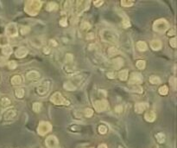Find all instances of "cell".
<instances>
[{
    "instance_id": "obj_41",
    "label": "cell",
    "mask_w": 177,
    "mask_h": 148,
    "mask_svg": "<svg viewBox=\"0 0 177 148\" xmlns=\"http://www.w3.org/2000/svg\"><path fill=\"white\" fill-rule=\"evenodd\" d=\"M30 28L29 26H22L20 28V33L23 34V35H26L28 33H30Z\"/></svg>"
},
{
    "instance_id": "obj_44",
    "label": "cell",
    "mask_w": 177,
    "mask_h": 148,
    "mask_svg": "<svg viewBox=\"0 0 177 148\" xmlns=\"http://www.w3.org/2000/svg\"><path fill=\"white\" fill-rule=\"evenodd\" d=\"M123 26L124 28H128V27L131 26V23H130V21H129V19L127 17L123 20Z\"/></svg>"
},
{
    "instance_id": "obj_32",
    "label": "cell",
    "mask_w": 177,
    "mask_h": 148,
    "mask_svg": "<svg viewBox=\"0 0 177 148\" xmlns=\"http://www.w3.org/2000/svg\"><path fill=\"white\" fill-rule=\"evenodd\" d=\"M42 107H43V105H42V103H40V102H35V103H33V105H32V109L36 113L41 112Z\"/></svg>"
},
{
    "instance_id": "obj_43",
    "label": "cell",
    "mask_w": 177,
    "mask_h": 148,
    "mask_svg": "<svg viewBox=\"0 0 177 148\" xmlns=\"http://www.w3.org/2000/svg\"><path fill=\"white\" fill-rule=\"evenodd\" d=\"M59 24L62 27H66L68 25V19L67 17H62L59 22Z\"/></svg>"
},
{
    "instance_id": "obj_5",
    "label": "cell",
    "mask_w": 177,
    "mask_h": 148,
    "mask_svg": "<svg viewBox=\"0 0 177 148\" xmlns=\"http://www.w3.org/2000/svg\"><path fill=\"white\" fill-rule=\"evenodd\" d=\"M50 85H51V82L48 81V80H43L42 81L39 85L36 87V94L38 95H41V96H44L46 95L49 89H50Z\"/></svg>"
},
{
    "instance_id": "obj_27",
    "label": "cell",
    "mask_w": 177,
    "mask_h": 148,
    "mask_svg": "<svg viewBox=\"0 0 177 148\" xmlns=\"http://www.w3.org/2000/svg\"><path fill=\"white\" fill-rule=\"evenodd\" d=\"M149 81L153 85H158L159 83H161V79L158 76H156V75H151V76H149Z\"/></svg>"
},
{
    "instance_id": "obj_3",
    "label": "cell",
    "mask_w": 177,
    "mask_h": 148,
    "mask_svg": "<svg viewBox=\"0 0 177 148\" xmlns=\"http://www.w3.org/2000/svg\"><path fill=\"white\" fill-rule=\"evenodd\" d=\"M50 101L52 103L58 106H68L70 104V102L67 100L60 92H55L53 94V95L50 97Z\"/></svg>"
},
{
    "instance_id": "obj_33",
    "label": "cell",
    "mask_w": 177,
    "mask_h": 148,
    "mask_svg": "<svg viewBox=\"0 0 177 148\" xmlns=\"http://www.w3.org/2000/svg\"><path fill=\"white\" fill-rule=\"evenodd\" d=\"M91 29V24L87 22H83L80 25V30L84 32H87Z\"/></svg>"
},
{
    "instance_id": "obj_30",
    "label": "cell",
    "mask_w": 177,
    "mask_h": 148,
    "mask_svg": "<svg viewBox=\"0 0 177 148\" xmlns=\"http://www.w3.org/2000/svg\"><path fill=\"white\" fill-rule=\"evenodd\" d=\"M7 45H9V38L4 35L0 36V47L3 48Z\"/></svg>"
},
{
    "instance_id": "obj_25",
    "label": "cell",
    "mask_w": 177,
    "mask_h": 148,
    "mask_svg": "<svg viewBox=\"0 0 177 148\" xmlns=\"http://www.w3.org/2000/svg\"><path fill=\"white\" fill-rule=\"evenodd\" d=\"M25 95V90L22 88H19V89H15V96L17 99H22L23 98Z\"/></svg>"
},
{
    "instance_id": "obj_22",
    "label": "cell",
    "mask_w": 177,
    "mask_h": 148,
    "mask_svg": "<svg viewBox=\"0 0 177 148\" xmlns=\"http://www.w3.org/2000/svg\"><path fill=\"white\" fill-rule=\"evenodd\" d=\"M136 48L139 51L141 52H144V51H146L148 49L147 44L144 42V41H138L136 43Z\"/></svg>"
},
{
    "instance_id": "obj_35",
    "label": "cell",
    "mask_w": 177,
    "mask_h": 148,
    "mask_svg": "<svg viewBox=\"0 0 177 148\" xmlns=\"http://www.w3.org/2000/svg\"><path fill=\"white\" fill-rule=\"evenodd\" d=\"M130 90L134 92V93H137V94L143 93V88L140 87L139 85H132V87L130 89Z\"/></svg>"
},
{
    "instance_id": "obj_24",
    "label": "cell",
    "mask_w": 177,
    "mask_h": 148,
    "mask_svg": "<svg viewBox=\"0 0 177 148\" xmlns=\"http://www.w3.org/2000/svg\"><path fill=\"white\" fill-rule=\"evenodd\" d=\"M57 8H58V5H57L56 3L49 2L46 6V11H55L57 10Z\"/></svg>"
},
{
    "instance_id": "obj_9",
    "label": "cell",
    "mask_w": 177,
    "mask_h": 148,
    "mask_svg": "<svg viewBox=\"0 0 177 148\" xmlns=\"http://www.w3.org/2000/svg\"><path fill=\"white\" fill-rule=\"evenodd\" d=\"M144 82V77L140 73L133 72L130 75L129 78V84L131 85H139Z\"/></svg>"
},
{
    "instance_id": "obj_11",
    "label": "cell",
    "mask_w": 177,
    "mask_h": 148,
    "mask_svg": "<svg viewBox=\"0 0 177 148\" xmlns=\"http://www.w3.org/2000/svg\"><path fill=\"white\" fill-rule=\"evenodd\" d=\"M76 5H75V9H74V12L77 15L81 14L83 11H85L86 10L88 9L89 2H85V1H78L76 2Z\"/></svg>"
},
{
    "instance_id": "obj_49",
    "label": "cell",
    "mask_w": 177,
    "mask_h": 148,
    "mask_svg": "<svg viewBox=\"0 0 177 148\" xmlns=\"http://www.w3.org/2000/svg\"><path fill=\"white\" fill-rule=\"evenodd\" d=\"M94 37H95V35H94V33H92V32H91V33H87V40L93 39Z\"/></svg>"
},
{
    "instance_id": "obj_46",
    "label": "cell",
    "mask_w": 177,
    "mask_h": 148,
    "mask_svg": "<svg viewBox=\"0 0 177 148\" xmlns=\"http://www.w3.org/2000/svg\"><path fill=\"white\" fill-rule=\"evenodd\" d=\"M123 109H124V107H123L122 105H118V106L115 107V112L117 114H121L123 112Z\"/></svg>"
},
{
    "instance_id": "obj_47",
    "label": "cell",
    "mask_w": 177,
    "mask_h": 148,
    "mask_svg": "<svg viewBox=\"0 0 177 148\" xmlns=\"http://www.w3.org/2000/svg\"><path fill=\"white\" fill-rule=\"evenodd\" d=\"M104 4V1H101V0H98V1H94L93 2V4L96 6V7H100L101 6Z\"/></svg>"
},
{
    "instance_id": "obj_23",
    "label": "cell",
    "mask_w": 177,
    "mask_h": 148,
    "mask_svg": "<svg viewBox=\"0 0 177 148\" xmlns=\"http://www.w3.org/2000/svg\"><path fill=\"white\" fill-rule=\"evenodd\" d=\"M118 77L121 81H126L129 77V72L127 69H122L118 72Z\"/></svg>"
},
{
    "instance_id": "obj_40",
    "label": "cell",
    "mask_w": 177,
    "mask_h": 148,
    "mask_svg": "<svg viewBox=\"0 0 177 148\" xmlns=\"http://www.w3.org/2000/svg\"><path fill=\"white\" fill-rule=\"evenodd\" d=\"M169 83H170V86L172 87V89H174V90H176V78L175 76L170 77Z\"/></svg>"
},
{
    "instance_id": "obj_18",
    "label": "cell",
    "mask_w": 177,
    "mask_h": 148,
    "mask_svg": "<svg viewBox=\"0 0 177 148\" xmlns=\"http://www.w3.org/2000/svg\"><path fill=\"white\" fill-rule=\"evenodd\" d=\"M156 114L153 111H148L144 114V119L148 122H154L156 120Z\"/></svg>"
},
{
    "instance_id": "obj_1",
    "label": "cell",
    "mask_w": 177,
    "mask_h": 148,
    "mask_svg": "<svg viewBox=\"0 0 177 148\" xmlns=\"http://www.w3.org/2000/svg\"><path fill=\"white\" fill-rule=\"evenodd\" d=\"M41 7H42V2L41 1H36V0L28 1L25 4L24 11L29 15L36 16L37 15V13L39 12Z\"/></svg>"
},
{
    "instance_id": "obj_53",
    "label": "cell",
    "mask_w": 177,
    "mask_h": 148,
    "mask_svg": "<svg viewBox=\"0 0 177 148\" xmlns=\"http://www.w3.org/2000/svg\"><path fill=\"white\" fill-rule=\"evenodd\" d=\"M176 34V30L175 29H172L171 30H169V33L168 34V36H173V35H175Z\"/></svg>"
},
{
    "instance_id": "obj_26",
    "label": "cell",
    "mask_w": 177,
    "mask_h": 148,
    "mask_svg": "<svg viewBox=\"0 0 177 148\" xmlns=\"http://www.w3.org/2000/svg\"><path fill=\"white\" fill-rule=\"evenodd\" d=\"M12 51H13V49H12V48H11L10 45H7V46L2 48V54H3L4 56H10V55H11Z\"/></svg>"
},
{
    "instance_id": "obj_21",
    "label": "cell",
    "mask_w": 177,
    "mask_h": 148,
    "mask_svg": "<svg viewBox=\"0 0 177 148\" xmlns=\"http://www.w3.org/2000/svg\"><path fill=\"white\" fill-rule=\"evenodd\" d=\"M112 64H113V66H114V68L116 69H119L124 65V60H123V58H120V57L115 58L114 60H112Z\"/></svg>"
},
{
    "instance_id": "obj_2",
    "label": "cell",
    "mask_w": 177,
    "mask_h": 148,
    "mask_svg": "<svg viewBox=\"0 0 177 148\" xmlns=\"http://www.w3.org/2000/svg\"><path fill=\"white\" fill-rule=\"evenodd\" d=\"M100 36L102 40L106 43L115 44L118 42V35L113 30L104 29L100 31Z\"/></svg>"
},
{
    "instance_id": "obj_19",
    "label": "cell",
    "mask_w": 177,
    "mask_h": 148,
    "mask_svg": "<svg viewBox=\"0 0 177 148\" xmlns=\"http://www.w3.org/2000/svg\"><path fill=\"white\" fill-rule=\"evenodd\" d=\"M11 104V100L8 98V97H2L1 100H0V107L2 108H4V109H7Z\"/></svg>"
},
{
    "instance_id": "obj_38",
    "label": "cell",
    "mask_w": 177,
    "mask_h": 148,
    "mask_svg": "<svg viewBox=\"0 0 177 148\" xmlns=\"http://www.w3.org/2000/svg\"><path fill=\"white\" fill-rule=\"evenodd\" d=\"M93 114V110L92 108H86L84 110V115L87 117V118H91Z\"/></svg>"
},
{
    "instance_id": "obj_6",
    "label": "cell",
    "mask_w": 177,
    "mask_h": 148,
    "mask_svg": "<svg viewBox=\"0 0 177 148\" xmlns=\"http://www.w3.org/2000/svg\"><path fill=\"white\" fill-rule=\"evenodd\" d=\"M17 117V111L15 108H7L3 114L2 119L4 122H12Z\"/></svg>"
},
{
    "instance_id": "obj_55",
    "label": "cell",
    "mask_w": 177,
    "mask_h": 148,
    "mask_svg": "<svg viewBox=\"0 0 177 148\" xmlns=\"http://www.w3.org/2000/svg\"><path fill=\"white\" fill-rule=\"evenodd\" d=\"M0 79H1V77H0Z\"/></svg>"
},
{
    "instance_id": "obj_42",
    "label": "cell",
    "mask_w": 177,
    "mask_h": 148,
    "mask_svg": "<svg viewBox=\"0 0 177 148\" xmlns=\"http://www.w3.org/2000/svg\"><path fill=\"white\" fill-rule=\"evenodd\" d=\"M98 130H99V133H100V134H105V133H107V131H108L106 126H104V125H100V126H99Z\"/></svg>"
},
{
    "instance_id": "obj_7",
    "label": "cell",
    "mask_w": 177,
    "mask_h": 148,
    "mask_svg": "<svg viewBox=\"0 0 177 148\" xmlns=\"http://www.w3.org/2000/svg\"><path fill=\"white\" fill-rule=\"evenodd\" d=\"M51 130H52V125L48 121L40 122L37 127V133L41 136H44L47 133L51 132Z\"/></svg>"
},
{
    "instance_id": "obj_56",
    "label": "cell",
    "mask_w": 177,
    "mask_h": 148,
    "mask_svg": "<svg viewBox=\"0 0 177 148\" xmlns=\"http://www.w3.org/2000/svg\"><path fill=\"white\" fill-rule=\"evenodd\" d=\"M57 148H59V147H57Z\"/></svg>"
},
{
    "instance_id": "obj_4",
    "label": "cell",
    "mask_w": 177,
    "mask_h": 148,
    "mask_svg": "<svg viewBox=\"0 0 177 148\" xmlns=\"http://www.w3.org/2000/svg\"><path fill=\"white\" fill-rule=\"evenodd\" d=\"M169 28V24L167 20L161 18L156 20L153 24V30L158 33H163Z\"/></svg>"
},
{
    "instance_id": "obj_34",
    "label": "cell",
    "mask_w": 177,
    "mask_h": 148,
    "mask_svg": "<svg viewBox=\"0 0 177 148\" xmlns=\"http://www.w3.org/2000/svg\"><path fill=\"white\" fill-rule=\"evenodd\" d=\"M136 68L139 69H144V68H145V66H146V62H145V61H144V60H138V61L136 62Z\"/></svg>"
},
{
    "instance_id": "obj_50",
    "label": "cell",
    "mask_w": 177,
    "mask_h": 148,
    "mask_svg": "<svg viewBox=\"0 0 177 148\" xmlns=\"http://www.w3.org/2000/svg\"><path fill=\"white\" fill-rule=\"evenodd\" d=\"M49 44H50V46H53V47H57V46H58L57 42H56L55 40H54V39H51V40L49 41Z\"/></svg>"
},
{
    "instance_id": "obj_14",
    "label": "cell",
    "mask_w": 177,
    "mask_h": 148,
    "mask_svg": "<svg viewBox=\"0 0 177 148\" xmlns=\"http://www.w3.org/2000/svg\"><path fill=\"white\" fill-rule=\"evenodd\" d=\"M29 53V50L25 47H19L15 52V56L17 58H23L25 57Z\"/></svg>"
},
{
    "instance_id": "obj_29",
    "label": "cell",
    "mask_w": 177,
    "mask_h": 148,
    "mask_svg": "<svg viewBox=\"0 0 177 148\" xmlns=\"http://www.w3.org/2000/svg\"><path fill=\"white\" fill-rule=\"evenodd\" d=\"M63 87H64V89H66V90H68V91H74V90L77 89V88L74 86L71 82H66L63 84Z\"/></svg>"
},
{
    "instance_id": "obj_37",
    "label": "cell",
    "mask_w": 177,
    "mask_h": 148,
    "mask_svg": "<svg viewBox=\"0 0 177 148\" xmlns=\"http://www.w3.org/2000/svg\"><path fill=\"white\" fill-rule=\"evenodd\" d=\"M7 65H8V68H9L10 69H12V70L16 69V67H17L16 61H13V60L8 61V62H7Z\"/></svg>"
},
{
    "instance_id": "obj_36",
    "label": "cell",
    "mask_w": 177,
    "mask_h": 148,
    "mask_svg": "<svg viewBox=\"0 0 177 148\" xmlns=\"http://www.w3.org/2000/svg\"><path fill=\"white\" fill-rule=\"evenodd\" d=\"M158 92H159V94H160L161 95H166V94H168V87H167L166 85H163V86L159 88Z\"/></svg>"
},
{
    "instance_id": "obj_51",
    "label": "cell",
    "mask_w": 177,
    "mask_h": 148,
    "mask_svg": "<svg viewBox=\"0 0 177 148\" xmlns=\"http://www.w3.org/2000/svg\"><path fill=\"white\" fill-rule=\"evenodd\" d=\"M107 77L110 78V79H114L116 77V74L114 72H108L107 73Z\"/></svg>"
},
{
    "instance_id": "obj_48",
    "label": "cell",
    "mask_w": 177,
    "mask_h": 148,
    "mask_svg": "<svg viewBox=\"0 0 177 148\" xmlns=\"http://www.w3.org/2000/svg\"><path fill=\"white\" fill-rule=\"evenodd\" d=\"M50 52H51L50 47H44L43 48V53L45 55H48V54H50Z\"/></svg>"
},
{
    "instance_id": "obj_10",
    "label": "cell",
    "mask_w": 177,
    "mask_h": 148,
    "mask_svg": "<svg viewBox=\"0 0 177 148\" xmlns=\"http://www.w3.org/2000/svg\"><path fill=\"white\" fill-rule=\"evenodd\" d=\"M93 107L97 112L101 113V112H104L109 108V104L107 102V101H105V100H98V101L94 102Z\"/></svg>"
},
{
    "instance_id": "obj_20",
    "label": "cell",
    "mask_w": 177,
    "mask_h": 148,
    "mask_svg": "<svg viewBox=\"0 0 177 148\" xmlns=\"http://www.w3.org/2000/svg\"><path fill=\"white\" fill-rule=\"evenodd\" d=\"M11 84L14 85V86H19V85H21L22 82H23L22 76L19 75V74H16L14 76H12L11 79Z\"/></svg>"
},
{
    "instance_id": "obj_8",
    "label": "cell",
    "mask_w": 177,
    "mask_h": 148,
    "mask_svg": "<svg viewBox=\"0 0 177 148\" xmlns=\"http://www.w3.org/2000/svg\"><path fill=\"white\" fill-rule=\"evenodd\" d=\"M18 34V29L16 24L14 23L9 24L5 28V36L8 37H15Z\"/></svg>"
},
{
    "instance_id": "obj_54",
    "label": "cell",
    "mask_w": 177,
    "mask_h": 148,
    "mask_svg": "<svg viewBox=\"0 0 177 148\" xmlns=\"http://www.w3.org/2000/svg\"><path fill=\"white\" fill-rule=\"evenodd\" d=\"M98 148H107V147H106V145H104V144H101V145H100V146L98 147Z\"/></svg>"
},
{
    "instance_id": "obj_52",
    "label": "cell",
    "mask_w": 177,
    "mask_h": 148,
    "mask_svg": "<svg viewBox=\"0 0 177 148\" xmlns=\"http://www.w3.org/2000/svg\"><path fill=\"white\" fill-rule=\"evenodd\" d=\"M5 64H7L6 58H4V57H0V65H1V66H4V65H5Z\"/></svg>"
},
{
    "instance_id": "obj_39",
    "label": "cell",
    "mask_w": 177,
    "mask_h": 148,
    "mask_svg": "<svg viewBox=\"0 0 177 148\" xmlns=\"http://www.w3.org/2000/svg\"><path fill=\"white\" fill-rule=\"evenodd\" d=\"M133 4H134V1L132 0H123L121 1V4L124 7H131L132 6Z\"/></svg>"
},
{
    "instance_id": "obj_12",
    "label": "cell",
    "mask_w": 177,
    "mask_h": 148,
    "mask_svg": "<svg viewBox=\"0 0 177 148\" xmlns=\"http://www.w3.org/2000/svg\"><path fill=\"white\" fill-rule=\"evenodd\" d=\"M45 145L47 148H57L59 145V140L55 135H50L47 137L45 140Z\"/></svg>"
},
{
    "instance_id": "obj_28",
    "label": "cell",
    "mask_w": 177,
    "mask_h": 148,
    "mask_svg": "<svg viewBox=\"0 0 177 148\" xmlns=\"http://www.w3.org/2000/svg\"><path fill=\"white\" fill-rule=\"evenodd\" d=\"M156 139L159 144H163L166 140V135L163 133H157L156 134Z\"/></svg>"
},
{
    "instance_id": "obj_13",
    "label": "cell",
    "mask_w": 177,
    "mask_h": 148,
    "mask_svg": "<svg viewBox=\"0 0 177 148\" xmlns=\"http://www.w3.org/2000/svg\"><path fill=\"white\" fill-rule=\"evenodd\" d=\"M41 77V74L36 70H30L26 74V79L29 81H37Z\"/></svg>"
},
{
    "instance_id": "obj_31",
    "label": "cell",
    "mask_w": 177,
    "mask_h": 148,
    "mask_svg": "<svg viewBox=\"0 0 177 148\" xmlns=\"http://www.w3.org/2000/svg\"><path fill=\"white\" fill-rule=\"evenodd\" d=\"M107 53L109 56H116V55L119 54V50L116 47H110L107 49Z\"/></svg>"
},
{
    "instance_id": "obj_16",
    "label": "cell",
    "mask_w": 177,
    "mask_h": 148,
    "mask_svg": "<svg viewBox=\"0 0 177 148\" xmlns=\"http://www.w3.org/2000/svg\"><path fill=\"white\" fill-rule=\"evenodd\" d=\"M30 44L36 48H41L43 45V40L42 37L34 36V37L30 38Z\"/></svg>"
},
{
    "instance_id": "obj_17",
    "label": "cell",
    "mask_w": 177,
    "mask_h": 148,
    "mask_svg": "<svg viewBox=\"0 0 177 148\" xmlns=\"http://www.w3.org/2000/svg\"><path fill=\"white\" fill-rule=\"evenodd\" d=\"M162 42H161L160 40L156 39V40H152V41L150 42V47H151V49H152L153 50H155V51H157V50L161 49H162Z\"/></svg>"
},
{
    "instance_id": "obj_45",
    "label": "cell",
    "mask_w": 177,
    "mask_h": 148,
    "mask_svg": "<svg viewBox=\"0 0 177 148\" xmlns=\"http://www.w3.org/2000/svg\"><path fill=\"white\" fill-rule=\"evenodd\" d=\"M176 37H174V38H171L170 41H169V44L172 48H176Z\"/></svg>"
},
{
    "instance_id": "obj_15",
    "label": "cell",
    "mask_w": 177,
    "mask_h": 148,
    "mask_svg": "<svg viewBox=\"0 0 177 148\" xmlns=\"http://www.w3.org/2000/svg\"><path fill=\"white\" fill-rule=\"evenodd\" d=\"M149 107V104L146 102H139L135 105V112L137 114H142Z\"/></svg>"
}]
</instances>
